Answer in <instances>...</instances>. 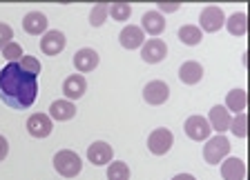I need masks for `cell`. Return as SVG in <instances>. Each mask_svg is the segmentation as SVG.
Instances as JSON below:
<instances>
[{
	"instance_id": "cell-8",
	"label": "cell",
	"mask_w": 250,
	"mask_h": 180,
	"mask_svg": "<svg viewBox=\"0 0 250 180\" xmlns=\"http://www.w3.org/2000/svg\"><path fill=\"white\" fill-rule=\"evenodd\" d=\"M170 98V87L163 80H150V83L143 87V100L152 107H159Z\"/></svg>"
},
{
	"instance_id": "cell-2",
	"label": "cell",
	"mask_w": 250,
	"mask_h": 180,
	"mask_svg": "<svg viewBox=\"0 0 250 180\" xmlns=\"http://www.w3.org/2000/svg\"><path fill=\"white\" fill-rule=\"evenodd\" d=\"M54 169L62 176V178H76L83 169V160L76 151L72 149H61L54 156Z\"/></svg>"
},
{
	"instance_id": "cell-31",
	"label": "cell",
	"mask_w": 250,
	"mask_h": 180,
	"mask_svg": "<svg viewBox=\"0 0 250 180\" xmlns=\"http://www.w3.org/2000/svg\"><path fill=\"white\" fill-rule=\"evenodd\" d=\"M181 9V2H159V14H174V11Z\"/></svg>"
},
{
	"instance_id": "cell-22",
	"label": "cell",
	"mask_w": 250,
	"mask_h": 180,
	"mask_svg": "<svg viewBox=\"0 0 250 180\" xmlns=\"http://www.w3.org/2000/svg\"><path fill=\"white\" fill-rule=\"evenodd\" d=\"M246 105H248V93H246L244 89H232V91H228V96H226L224 107L232 113H241L246 109Z\"/></svg>"
},
{
	"instance_id": "cell-20",
	"label": "cell",
	"mask_w": 250,
	"mask_h": 180,
	"mask_svg": "<svg viewBox=\"0 0 250 180\" xmlns=\"http://www.w3.org/2000/svg\"><path fill=\"white\" fill-rule=\"evenodd\" d=\"M49 116H52L54 120L65 123V120H72L74 116H76V107H74L72 100L61 98V100H54V103L49 105Z\"/></svg>"
},
{
	"instance_id": "cell-29",
	"label": "cell",
	"mask_w": 250,
	"mask_h": 180,
	"mask_svg": "<svg viewBox=\"0 0 250 180\" xmlns=\"http://www.w3.org/2000/svg\"><path fill=\"white\" fill-rule=\"evenodd\" d=\"M18 65H21V67L25 69V72L34 73L36 78H38V73H41V69H42L41 60H38V58H34V56H22L21 60H18Z\"/></svg>"
},
{
	"instance_id": "cell-3",
	"label": "cell",
	"mask_w": 250,
	"mask_h": 180,
	"mask_svg": "<svg viewBox=\"0 0 250 180\" xmlns=\"http://www.w3.org/2000/svg\"><path fill=\"white\" fill-rule=\"evenodd\" d=\"M230 140L226 138L224 134L214 136V138H210L208 143L203 144V160L208 162V165H219L224 158H228L230 156Z\"/></svg>"
},
{
	"instance_id": "cell-14",
	"label": "cell",
	"mask_w": 250,
	"mask_h": 180,
	"mask_svg": "<svg viewBox=\"0 0 250 180\" xmlns=\"http://www.w3.org/2000/svg\"><path fill=\"white\" fill-rule=\"evenodd\" d=\"M141 29H143V34H150L152 38L161 36L163 31H166V18L156 9L146 11V14H143V20H141Z\"/></svg>"
},
{
	"instance_id": "cell-6",
	"label": "cell",
	"mask_w": 250,
	"mask_h": 180,
	"mask_svg": "<svg viewBox=\"0 0 250 180\" xmlns=\"http://www.w3.org/2000/svg\"><path fill=\"white\" fill-rule=\"evenodd\" d=\"M167 56V45L161 38H147L141 47V58L147 62V65H159L163 62Z\"/></svg>"
},
{
	"instance_id": "cell-23",
	"label": "cell",
	"mask_w": 250,
	"mask_h": 180,
	"mask_svg": "<svg viewBox=\"0 0 250 180\" xmlns=\"http://www.w3.org/2000/svg\"><path fill=\"white\" fill-rule=\"evenodd\" d=\"M177 36H179V40H181L183 45L194 47V45H199V42L203 40V31L199 29V27H194V25H183L181 29L177 31Z\"/></svg>"
},
{
	"instance_id": "cell-21",
	"label": "cell",
	"mask_w": 250,
	"mask_h": 180,
	"mask_svg": "<svg viewBox=\"0 0 250 180\" xmlns=\"http://www.w3.org/2000/svg\"><path fill=\"white\" fill-rule=\"evenodd\" d=\"M226 29H228L230 36H246L248 34V16L244 14V11H237V14H232L230 18H226Z\"/></svg>"
},
{
	"instance_id": "cell-10",
	"label": "cell",
	"mask_w": 250,
	"mask_h": 180,
	"mask_svg": "<svg viewBox=\"0 0 250 180\" xmlns=\"http://www.w3.org/2000/svg\"><path fill=\"white\" fill-rule=\"evenodd\" d=\"M183 129H186V136L190 140H194V143H201V140H208L210 136V123L208 118H203V116H190V118L186 120V125H183Z\"/></svg>"
},
{
	"instance_id": "cell-4",
	"label": "cell",
	"mask_w": 250,
	"mask_h": 180,
	"mask_svg": "<svg viewBox=\"0 0 250 180\" xmlns=\"http://www.w3.org/2000/svg\"><path fill=\"white\" fill-rule=\"evenodd\" d=\"M226 25V14L221 7H203L201 16H199V29L201 31H208V34H214L219 31L221 27Z\"/></svg>"
},
{
	"instance_id": "cell-15",
	"label": "cell",
	"mask_w": 250,
	"mask_h": 180,
	"mask_svg": "<svg viewBox=\"0 0 250 180\" xmlns=\"http://www.w3.org/2000/svg\"><path fill=\"white\" fill-rule=\"evenodd\" d=\"M221 178L224 180H244L246 178V162L237 156H228L221 160Z\"/></svg>"
},
{
	"instance_id": "cell-7",
	"label": "cell",
	"mask_w": 250,
	"mask_h": 180,
	"mask_svg": "<svg viewBox=\"0 0 250 180\" xmlns=\"http://www.w3.org/2000/svg\"><path fill=\"white\" fill-rule=\"evenodd\" d=\"M65 42H67V38H65L62 31L47 29L41 38V52L45 54V56H58V54L65 49Z\"/></svg>"
},
{
	"instance_id": "cell-11",
	"label": "cell",
	"mask_w": 250,
	"mask_h": 180,
	"mask_svg": "<svg viewBox=\"0 0 250 180\" xmlns=\"http://www.w3.org/2000/svg\"><path fill=\"white\" fill-rule=\"evenodd\" d=\"M27 131L34 138H47L54 131V123L47 113H34L27 118Z\"/></svg>"
},
{
	"instance_id": "cell-5",
	"label": "cell",
	"mask_w": 250,
	"mask_h": 180,
	"mask_svg": "<svg viewBox=\"0 0 250 180\" xmlns=\"http://www.w3.org/2000/svg\"><path fill=\"white\" fill-rule=\"evenodd\" d=\"M172 144H174V136H172V131L166 127L154 129V131L147 136V149L154 156H166L167 151L172 149Z\"/></svg>"
},
{
	"instance_id": "cell-27",
	"label": "cell",
	"mask_w": 250,
	"mask_h": 180,
	"mask_svg": "<svg viewBox=\"0 0 250 180\" xmlns=\"http://www.w3.org/2000/svg\"><path fill=\"white\" fill-rule=\"evenodd\" d=\"M105 18H107V2H96L89 11V25L92 27H103Z\"/></svg>"
},
{
	"instance_id": "cell-16",
	"label": "cell",
	"mask_w": 250,
	"mask_h": 180,
	"mask_svg": "<svg viewBox=\"0 0 250 180\" xmlns=\"http://www.w3.org/2000/svg\"><path fill=\"white\" fill-rule=\"evenodd\" d=\"M119 42L123 49H139V47H143V42H146V34H143L141 27L127 25V27H123V31L119 34Z\"/></svg>"
},
{
	"instance_id": "cell-13",
	"label": "cell",
	"mask_w": 250,
	"mask_h": 180,
	"mask_svg": "<svg viewBox=\"0 0 250 180\" xmlns=\"http://www.w3.org/2000/svg\"><path fill=\"white\" fill-rule=\"evenodd\" d=\"M85 91H87V80L83 73H72L62 80V93L67 100H78L85 96Z\"/></svg>"
},
{
	"instance_id": "cell-28",
	"label": "cell",
	"mask_w": 250,
	"mask_h": 180,
	"mask_svg": "<svg viewBox=\"0 0 250 180\" xmlns=\"http://www.w3.org/2000/svg\"><path fill=\"white\" fill-rule=\"evenodd\" d=\"M0 54H2V56L7 58V62H18L22 56H25V52H22V47L18 45V42H16V40H11L9 45H7V47H5V49H2V52H0Z\"/></svg>"
},
{
	"instance_id": "cell-33",
	"label": "cell",
	"mask_w": 250,
	"mask_h": 180,
	"mask_svg": "<svg viewBox=\"0 0 250 180\" xmlns=\"http://www.w3.org/2000/svg\"><path fill=\"white\" fill-rule=\"evenodd\" d=\"M172 180H197V178H194L192 174H177V176H174V178H172Z\"/></svg>"
},
{
	"instance_id": "cell-32",
	"label": "cell",
	"mask_w": 250,
	"mask_h": 180,
	"mask_svg": "<svg viewBox=\"0 0 250 180\" xmlns=\"http://www.w3.org/2000/svg\"><path fill=\"white\" fill-rule=\"evenodd\" d=\"M7 154H9V143H7L5 136L0 134V162L7 158Z\"/></svg>"
},
{
	"instance_id": "cell-18",
	"label": "cell",
	"mask_w": 250,
	"mask_h": 180,
	"mask_svg": "<svg viewBox=\"0 0 250 180\" xmlns=\"http://www.w3.org/2000/svg\"><path fill=\"white\" fill-rule=\"evenodd\" d=\"M22 29L29 34V36H42L47 31V16L42 11H29V14L22 18Z\"/></svg>"
},
{
	"instance_id": "cell-24",
	"label": "cell",
	"mask_w": 250,
	"mask_h": 180,
	"mask_svg": "<svg viewBox=\"0 0 250 180\" xmlns=\"http://www.w3.org/2000/svg\"><path fill=\"white\" fill-rule=\"evenodd\" d=\"M107 16L116 22L130 20V16H132L130 2H112V5H107Z\"/></svg>"
},
{
	"instance_id": "cell-1",
	"label": "cell",
	"mask_w": 250,
	"mask_h": 180,
	"mask_svg": "<svg viewBox=\"0 0 250 180\" xmlns=\"http://www.w3.org/2000/svg\"><path fill=\"white\" fill-rule=\"evenodd\" d=\"M38 98V78L25 72L18 62H7L0 69V100L7 107L22 111L29 109Z\"/></svg>"
},
{
	"instance_id": "cell-17",
	"label": "cell",
	"mask_w": 250,
	"mask_h": 180,
	"mask_svg": "<svg viewBox=\"0 0 250 180\" xmlns=\"http://www.w3.org/2000/svg\"><path fill=\"white\" fill-rule=\"evenodd\" d=\"M230 111L224 107V105H214L208 113V123H210V129H214L217 134H224L230 129Z\"/></svg>"
},
{
	"instance_id": "cell-9",
	"label": "cell",
	"mask_w": 250,
	"mask_h": 180,
	"mask_svg": "<svg viewBox=\"0 0 250 180\" xmlns=\"http://www.w3.org/2000/svg\"><path fill=\"white\" fill-rule=\"evenodd\" d=\"M112 158H114V149H112V144L105 143V140H96V143H92L87 147V160L92 165L105 167L112 162Z\"/></svg>"
},
{
	"instance_id": "cell-25",
	"label": "cell",
	"mask_w": 250,
	"mask_h": 180,
	"mask_svg": "<svg viewBox=\"0 0 250 180\" xmlns=\"http://www.w3.org/2000/svg\"><path fill=\"white\" fill-rule=\"evenodd\" d=\"M107 180H130V167L123 160H112L107 165Z\"/></svg>"
},
{
	"instance_id": "cell-19",
	"label": "cell",
	"mask_w": 250,
	"mask_h": 180,
	"mask_svg": "<svg viewBox=\"0 0 250 180\" xmlns=\"http://www.w3.org/2000/svg\"><path fill=\"white\" fill-rule=\"evenodd\" d=\"M201 78H203L201 62L188 60V62H183L181 67H179V80H181L183 85H197V83H201Z\"/></svg>"
},
{
	"instance_id": "cell-12",
	"label": "cell",
	"mask_w": 250,
	"mask_h": 180,
	"mask_svg": "<svg viewBox=\"0 0 250 180\" xmlns=\"http://www.w3.org/2000/svg\"><path fill=\"white\" fill-rule=\"evenodd\" d=\"M99 60H101V56L96 49L83 47V49H78L76 56H74V67H76V72H81V73H89L99 67Z\"/></svg>"
},
{
	"instance_id": "cell-26",
	"label": "cell",
	"mask_w": 250,
	"mask_h": 180,
	"mask_svg": "<svg viewBox=\"0 0 250 180\" xmlns=\"http://www.w3.org/2000/svg\"><path fill=\"white\" fill-rule=\"evenodd\" d=\"M230 131H232L237 138H246L248 136V116L244 111L237 113L232 120H230Z\"/></svg>"
},
{
	"instance_id": "cell-30",
	"label": "cell",
	"mask_w": 250,
	"mask_h": 180,
	"mask_svg": "<svg viewBox=\"0 0 250 180\" xmlns=\"http://www.w3.org/2000/svg\"><path fill=\"white\" fill-rule=\"evenodd\" d=\"M11 38H14V29H11L7 22H0V52L9 45Z\"/></svg>"
}]
</instances>
